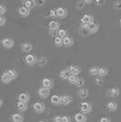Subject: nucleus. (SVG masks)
<instances>
[{"mask_svg":"<svg viewBox=\"0 0 121 122\" xmlns=\"http://www.w3.org/2000/svg\"><path fill=\"white\" fill-rule=\"evenodd\" d=\"M92 22H94V16L92 15H84L81 18V23L84 26H86Z\"/></svg>","mask_w":121,"mask_h":122,"instance_id":"nucleus-1","label":"nucleus"},{"mask_svg":"<svg viewBox=\"0 0 121 122\" xmlns=\"http://www.w3.org/2000/svg\"><path fill=\"white\" fill-rule=\"evenodd\" d=\"M80 109L81 111H82V113L88 114L92 110V106H91L88 102H82L80 105Z\"/></svg>","mask_w":121,"mask_h":122,"instance_id":"nucleus-2","label":"nucleus"},{"mask_svg":"<svg viewBox=\"0 0 121 122\" xmlns=\"http://www.w3.org/2000/svg\"><path fill=\"white\" fill-rule=\"evenodd\" d=\"M86 27L87 28V30H88V32H89L90 34H94V33H96V32H97L99 25H98L97 23H96V22L94 21V22H92V23L88 24L87 25H86Z\"/></svg>","mask_w":121,"mask_h":122,"instance_id":"nucleus-3","label":"nucleus"},{"mask_svg":"<svg viewBox=\"0 0 121 122\" xmlns=\"http://www.w3.org/2000/svg\"><path fill=\"white\" fill-rule=\"evenodd\" d=\"M2 45H3V46L5 48L9 49V48L13 47V46H14V40L12 38H10V37L4 38V39H2Z\"/></svg>","mask_w":121,"mask_h":122,"instance_id":"nucleus-4","label":"nucleus"},{"mask_svg":"<svg viewBox=\"0 0 121 122\" xmlns=\"http://www.w3.org/2000/svg\"><path fill=\"white\" fill-rule=\"evenodd\" d=\"M25 62L28 66H33L36 63V57L34 55H27L25 57Z\"/></svg>","mask_w":121,"mask_h":122,"instance_id":"nucleus-5","label":"nucleus"},{"mask_svg":"<svg viewBox=\"0 0 121 122\" xmlns=\"http://www.w3.org/2000/svg\"><path fill=\"white\" fill-rule=\"evenodd\" d=\"M33 108L36 113H42L45 110V105L41 102H36L33 105Z\"/></svg>","mask_w":121,"mask_h":122,"instance_id":"nucleus-6","label":"nucleus"},{"mask_svg":"<svg viewBox=\"0 0 121 122\" xmlns=\"http://www.w3.org/2000/svg\"><path fill=\"white\" fill-rule=\"evenodd\" d=\"M38 95L40 97H43V98H45L49 96V89L47 88H45V87H40L38 89Z\"/></svg>","mask_w":121,"mask_h":122,"instance_id":"nucleus-7","label":"nucleus"},{"mask_svg":"<svg viewBox=\"0 0 121 122\" xmlns=\"http://www.w3.org/2000/svg\"><path fill=\"white\" fill-rule=\"evenodd\" d=\"M72 102V97L69 96V95H64L61 97V104L62 105H68Z\"/></svg>","mask_w":121,"mask_h":122,"instance_id":"nucleus-8","label":"nucleus"},{"mask_svg":"<svg viewBox=\"0 0 121 122\" xmlns=\"http://www.w3.org/2000/svg\"><path fill=\"white\" fill-rule=\"evenodd\" d=\"M75 121L76 122H86V117L83 113H76L75 115Z\"/></svg>","mask_w":121,"mask_h":122,"instance_id":"nucleus-9","label":"nucleus"},{"mask_svg":"<svg viewBox=\"0 0 121 122\" xmlns=\"http://www.w3.org/2000/svg\"><path fill=\"white\" fill-rule=\"evenodd\" d=\"M68 70L70 71L71 75H74V76H77L81 71V68L79 66H70L68 67Z\"/></svg>","mask_w":121,"mask_h":122,"instance_id":"nucleus-10","label":"nucleus"},{"mask_svg":"<svg viewBox=\"0 0 121 122\" xmlns=\"http://www.w3.org/2000/svg\"><path fill=\"white\" fill-rule=\"evenodd\" d=\"M59 76H60V77L62 79H68L69 76H71V73H70V71L68 70V68H66V69L61 70L60 73H59Z\"/></svg>","mask_w":121,"mask_h":122,"instance_id":"nucleus-11","label":"nucleus"},{"mask_svg":"<svg viewBox=\"0 0 121 122\" xmlns=\"http://www.w3.org/2000/svg\"><path fill=\"white\" fill-rule=\"evenodd\" d=\"M21 48H22L23 52L28 53V52H30L32 50V45H31V43H29V42H25V43H23L21 45Z\"/></svg>","mask_w":121,"mask_h":122,"instance_id":"nucleus-12","label":"nucleus"},{"mask_svg":"<svg viewBox=\"0 0 121 122\" xmlns=\"http://www.w3.org/2000/svg\"><path fill=\"white\" fill-rule=\"evenodd\" d=\"M77 96H78V97L84 99V98L87 97V96H88V90L86 89V88H81L77 91Z\"/></svg>","mask_w":121,"mask_h":122,"instance_id":"nucleus-13","label":"nucleus"},{"mask_svg":"<svg viewBox=\"0 0 121 122\" xmlns=\"http://www.w3.org/2000/svg\"><path fill=\"white\" fill-rule=\"evenodd\" d=\"M56 13H57V16L58 17H66V15H67V12H66V9H65L64 7H58L56 8Z\"/></svg>","mask_w":121,"mask_h":122,"instance_id":"nucleus-14","label":"nucleus"},{"mask_svg":"<svg viewBox=\"0 0 121 122\" xmlns=\"http://www.w3.org/2000/svg\"><path fill=\"white\" fill-rule=\"evenodd\" d=\"M42 84H43V87L47 88V89H50L51 87L53 86V82H52V80L49 79V78H45V79H43Z\"/></svg>","mask_w":121,"mask_h":122,"instance_id":"nucleus-15","label":"nucleus"},{"mask_svg":"<svg viewBox=\"0 0 121 122\" xmlns=\"http://www.w3.org/2000/svg\"><path fill=\"white\" fill-rule=\"evenodd\" d=\"M48 27H49V30L56 31L57 29H58V27H59V24H58L56 21L53 20V21H51V22H49Z\"/></svg>","mask_w":121,"mask_h":122,"instance_id":"nucleus-16","label":"nucleus"},{"mask_svg":"<svg viewBox=\"0 0 121 122\" xmlns=\"http://www.w3.org/2000/svg\"><path fill=\"white\" fill-rule=\"evenodd\" d=\"M29 10L30 9H28L25 6H21V7H19V9H18V12H19L20 15H22V16H27V15H29V13H30Z\"/></svg>","mask_w":121,"mask_h":122,"instance_id":"nucleus-17","label":"nucleus"},{"mask_svg":"<svg viewBox=\"0 0 121 122\" xmlns=\"http://www.w3.org/2000/svg\"><path fill=\"white\" fill-rule=\"evenodd\" d=\"M74 44V39L70 36H66L63 39V45L65 46H71Z\"/></svg>","mask_w":121,"mask_h":122,"instance_id":"nucleus-18","label":"nucleus"},{"mask_svg":"<svg viewBox=\"0 0 121 122\" xmlns=\"http://www.w3.org/2000/svg\"><path fill=\"white\" fill-rule=\"evenodd\" d=\"M108 95L112 97H116L119 95V89L116 87H112L108 90Z\"/></svg>","mask_w":121,"mask_h":122,"instance_id":"nucleus-19","label":"nucleus"},{"mask_svg":"<svg viewBox=\"0 0 121 122\" xmlns=\"http://www.w3.org/2000/svg\"><path fill=\"white\" fill-rule=\"evenodd\" d=\"M29 98H30V97H29V95L27 93H21V94H19V96H18L19 101L25 102V103H26V102L28 101Z\"/></svg>","mask_w":121,"mask_h":122,"instance_id":"nucleus-20","label":"nucleus"},{"mask_svg":"<svg viewBox=\"0 0 121 122\" xmlns=\"http://www.w3.org/2000/svg\"><path fill=\"white\" fill-rule=\"evenodd\" d=\"M51 103L54 105H60L61 104V97L58 95H54L51 97Z\"/></svg>","mask_w":121,"mask_h":122,"instance_id":"nucleus-21","label":"nucleus"},{"mask_svg":"<svg viewBox=\"0 0 121 122\" xmlns=\"http://www.w3.org/2000/svg\"><path fill=\"white\" fill-rule=\"evenodd\" d=\"M23 116L19 113H15L12 116V120L13 122H23Z\"/></svg>","mask_w":121,"mask_h":122,"instance_id":"nucleus-22","label":"nucleus"},{"mask_svg":"<svg viewBox=\"0 0 121 122\" xmlns=\"http://www.w3.org/2000/svg\"><path fill=\"white\" fill-rule=\"evenodd\" d=\"M5 73L8 75V76L11 78V80L15 79V78H16V76H17V73H16V71H15V69H8Z\"/></svg>","mask_w":121,"mask_h":122,"instance_id":"nucleus-23","label":"nucleus"},{"mask_svg":"<svg viewBox=\"0 0 121 122\" xmlns=\"http://www.w3.org/2000/svg\"><path fill=\"white\" fill-rule=\"evenodd\" d=\"M16 107H17V109L19 111H25V110H26V108H27V105H26V103H25V102L19 101L16 104Z\"/></svg>","mask_w":121,"mask_h":122,"instance_id":"nucleus-24","label":"nucleus"},{"mask_svg":"<svg viewBox=\"0 0 121 122\" xmlns=\"http://www.w3.org/2000/svg\"><path fill=\"white\" fill-rule=\"evenodd\" d=\"M24 4H25V7H27L28 9H31L35 5V1H34V0H25V1H24Z\"/></svg>","mask_w":121,"mask_h":122,"instance_id":"nucleus-25","label":"nucleus"},{"mask_svg":"<svg viewBox=\"0 0 121 122\" xmlns=\"http://www.w3.org/2000/svg\"><path fill=\"white\" fill-rule=\"evenodd\" d=\"M107 108H108V110H110V111H115V110H116V108H117V104H116L115 101L108 102V104H107Z\"/></svg>","mask_w":121,"mask_h":122,"instance_id":"nucleus-26","label":"nucleus"},{"mask_svg":"<svg viewBox=\"0 0 121 122\" xmlns=\"http://www.w3.org/2000/svg\"><path fill=\"white\" fill-rule=\"evenodd\" d=\"M1 81L3 82V83H5V84H8V83L11 81V78L5 72V73H3L2 76H1Z\"/></svg>","mask_w":121,"mask_h":122,"instance_id":"nucleus-27","label":"nucleus"},{"mask_svg":"<svg viewBox=\"0 0 121 122\" xmlns=\"http://www.w3.org/2000/svg\"><path fill=\"white\" fill-rule=\"evenodd\" d=\"M98 70H99V67L97 66H91L89 68V74L91 76H96L98 75Z\"/></svg>","mask_w":121,"mask_h":122,"instance_id":"nucleus-28","label":"nucleus"},{"mask_svg":"<svg viewBox=\"0 0 121 122\" xmlns=\"http://www.w3.org/2000/svg\"><path fill=\"white\" fill-rule=\"evenodd\" d=\"M107 68L106 67H99V70H98V75L99 76L103 77V76H106L107 75Z\"/></svg>","mask_w":121,"mask_h":122,"instance_id":"nucleus-29","label":"nucleus"},{"mask_svg":"<svg viewBox=\"0 0 121 122\" xmlns=\"http://www.w3.org/2000/svg\"><path fill=\"white\" fill-rule=\"evenodd\" d=\"M54 42H55V45L56 46H61L63 45V38L59 37L58 36H56L54 39Z\"/></svg>","mask_w":121,"mask_h":122,"instance_id":"nucleus-30","label":"nucleus"},{"mask_svg":"<svg viewBox=\"0 0 121 122\" xmlns=\"http://www.w3.org/2000/svg\"><path fill=\"white\" fill-rule=\"evenodd\" d=\"M77 79H78V78H77V76H76L71 75L67 80H68V83H69V84H76V81H77Z\"/></svg>","mask_w":121,"mask_h":122,"instance_id":"nucleus-31","label":"nucleus"},{"mask_svg":"<svg viewBox=\"0 0 121 122\" xmlns=\"http://www.w3.org/2000/svg\"><path fill=\"white\" fill-rule=\"evenodd\" d=\"M58 32V34H57V36H59V37H61V38H65V37H66V31L64 30V29H60V30L57 31Z\"/></svg>","mask_w":121,"mask_h":122,"instance_id":"nucleus-32","label":"nucleus"},{"mask_svg":"<svg viewBox=\"0 0 121 122\" xmlns=\"http://www.w3.org/2000/svg\"><path fill=\"white\" fill-rule=\"evenodd\" d=\"M84 84H85V79H84V78H78L75 85H76L77 87H82V86H84Z\"/></svg>","mask_w":121,"mask_h":122,"instance_id":"nucleus-33","label":"nucleus"},{"mask_svg":"<svg viewBox=\"0 0 121 122\" xmlns=\"http://www.w3.org/2000/svg\"><path fill=\"white\" fill-rule=\"evenodd\" d=\"M37 63H38V65H39V66H45V64H46V58L42 56V57H40V58L38 59Z\"/></svg>","mask_w":121,"mask_h":122,"instance_id":"nucleus-34","label":"nucleus"},{"mask_svg":"<svg viewBox=\"0 0 121 122\" xmlns=\"http://www.w3.org/2000/svg\"><path fill=\"white\" fill-rule=\"evenodd\" d=\"M95 82H96V84L97 86H102V84H103V79H102L101 76H97V77L95 78Z\"/></svg>","mask_w":121,"mask_h":122,"instance_id":"nucleus-35","label":"nucleus"},{"mask_svg":"<svg viewBox=\"0 0 121 122\" xmlns=\"http://www.w3.org/2000/svg\"><path fill=\"white\" fill-rule=\"evenodd\" d=\"M114 8L116 10H121V1H116L114 3Z\"/></svg>","mask_w":121,"mask_h":122,"instance_id":"nucleus-36","label":"nucleus"},{"mask_svg":"<svg viewBox=\"0 0 121 122\" xmlns=\"http://www.w3.org/2000/svg\"><path fill=\"white\" fill-rule=\"evenodd\" d=\"M84 6H85V2H84V1H78V2L76 3V8H78V9L83 8Z\"/></svg>","mask_w":121,"mask_h":122,"instance_id":"nucleus-37","label":"nucleus"},{"mask_svg":"<svg viewBox=\"0 0 121 122\" xmlns=\"http://www.w3.org/2000/svg\"><path fill=\"white\" fill-rule=\"evenodd\" d=\"M49 15H50V16H52V17H55V16H57L56 9H54V8H51V9H50V12H49Z\"/></svg>","mask_w":121,"mask_h":122,"instance_id":"nucleus-38","label":"nucleus"},{"mask_svg":"<svg viewBox=\"0 0 121 122\" xmlns=\"http://www.w3.org/2000/svg\"><path fill=\"white\" fill-rule=\"evenodd\" d=\"M6 11V7L5 5H0V15H4Z\"/></svg>","mask_w":121,"mask_h":122,"instance_id":"nucleus-39","label":"nucleus"},{"mask_svg":"<svg viewBox=\"0 0 121 122\" xmlns=\"http://www.w3.org/2000/svg\"><path fill=\"white\" fill-rule=\"evenodd\" d=\"M5 24V18L4 16H0V25L3 26Z\"/></svg>","mask_w":121,"mask_h":122,"instance_id":"nucleus-40","label":"nucleus"},{"mask_svg":"<svg viewBox=\"0 0 121 122\" xmlns=\"http://www.w3.org/2000/svg\"><path fill=\"white\" fill-rule=\"evenodd\" d=\"M62 122H71L70 118L69 117H67V116H63L62 117Z\"/></svg>","mask_w":121,"mask_h":122,"instance_id":"nucleus-41","label":"nucleus"},{"mask_svg":"<svg viewBox=\"0 0 121 122\" xmlns=\"http://www.w3.org/2000/svg\"><path fill=\"white\" fill-rule=\"evenodd\" d=\"M54 122H62V117H59V116H56L54 118Z\"/></svg>","mask_w":121,"mask_h":122,"instance_id":"nucleus-42","label":"nucleus"},{"mask_svg":"<svg viewBox=\"0 0 121 122\" xmlns=\"http://www.w3.org/2000/svg\"><path fill=\"white\" fill-rule=\"evenodd\" d=\"M100 122H111L108 117H101Z\"/></svg>","mask_w":121,"mask_h":122,"instance_id":"nucleus-43","label":"nucleus"},{"mask_svg":"<svg viewBox=\"0 0 121 122\" xmlns=\"http://www.w3.org/2000/svg\"><path fill=\"white\" fill-rule=\"evenodd\" d=\"M44 3H45V1H44V0H41V1H35V5H38V6H41Z\"/></svg>","mask_w":121,"mask_h":122,"instance_id":"nucleus-44","label":"nucleus"},{"mask_svg":"<svg viewBox=\"0 0 121 122\" xmlns=\"http://www.w3.org/2000/svg\"><path fill=\"white\" fill-rule=\"evenodd\" d=\"M95 3L96 4V5H103V3H104V1H101V0H96V1H95Z\"/></svg>","mask_w":121,"mask_h":122,"instance_id":"nucleus-45","label":"nucleus"},{"mask_svg":"<svg viewBox=\"0 0 121 122\" xmlns=\"http://www.w3.org/2000/svg\"><path fill=\"white\" fill-rule=\"evenodd\" d=\"M84 2H85V4H90V3H92L91 0H85Z\"/></svg>","mask_w":121,"mask_h":122,"instance_id":"nucleus-46","label":"nucleus"},{"mask_svg":"<svg viewBox=\"0 0 121 122\" xmlns=\"http://www.w3.org/2000/svg\"><path fill=\"white\" fill-rule=\"evenodd\" d=\"M119 25H120V26H121V17H120V19H119Z\"/></svg>","mask_w":121,"mask_h":122,"instance_id":"nucleus-47","label":"nucleus"},{"mask_svg":"<svg viewBox=\"0 0 121 122\" xmlns=\"http://www.w3.org/2000/svg\"><path fill=\"white\" fill-rule=\"evenodd\" d=\"M38 122H45V121H42V120H41V121H38Z\"/></svg>","mask_w":121,"mask_h":122,"instance_id":"nucleus-48","label":"nucleus"}]
</instances>
